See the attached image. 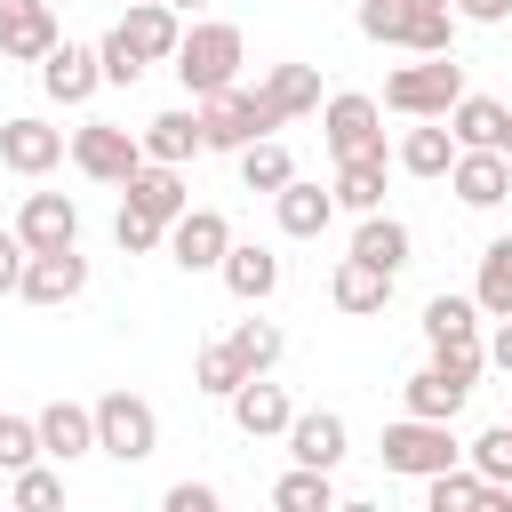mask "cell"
Returning <instances> with one entry per match:
<instances>
[{"mask_svg": "<svg viewBox=\"0 0 512 512\" xmlns=\"http://www.w3.org/2000/svg\"><path fill=\"white\" fill-rule=\"evenodd\" d=\"M400 48H416V56H448V48H456V8H424V0H408V32H400Z\"/></svg>", "mask_w": 512, "mask_h": 512, "instance_id": "cell-33", "label": "cell"}, {"mask_svg": "<svg viewBox=\"0 0 512 512\" xmlns=\"http://www.w3.org/2000/svg\"><path fill=\"white\" fill-rule=\"evenodd\" d=\"M240 64H248L240 24H192V32L176 40V80H184V96H216V88H232Z\"/></svg>", "mask_w": 512, "mask_h": 512, "instance_id": "cell-1", "label": "cell"}, {"mask_svg": "<svg viewBox=\"0 0 512 512\" xmlns=\"http://www.w3.org/2000/svg\"><path fill=\"white\" fill-rule=\"evenodd\" d=\"M504 160H512V120H504Z\"/></svg>", "mask_w": 512, "mask_h": 512, "instance_id": "cell-48", "label": "cell"}, {"mask_svg": "<svg viewBox=\"0 0 512 512\" xmlns=\"http://www.w3.org/2000/svg\"><path fill=\"white\" fill-rule=\"evenodd\" d=\"M280 120H272V104L256 96V88H216V96H200V136H208V152H248L256 136H272Z\"/></svg>", "mask_w": 512, "mask_h": 512, "instance_id": "cell-4", "label": "cell"}, {"mask_svg": "<svg viewBox=\"0 0 512 512\" xmlns=\"http://www.w3.org/2000/svg\"><path fill=\"white\" fill-rule=\"evenodd\" d=\"M376 448H384V472H400V480H432V472H448L464 456L440 416H400V424H384Z\"/></svg>", "mask_w": 512, "mask_h": 512, "instance_id": "cell-3", "label": "cell"}, {"mask_svg": "<svg viewBox=\"0 0 512 512\" xmlns=\"http://www.w3.org/2000/svg\"><path fill=\"white\" fill-rule=\"evenodd\" d=\"M40 448H48L56 464L88 456V448H96V408H80V400H48V408H40Z\"/></svg>", "mask_w": 512, "mask_h": 512, "instance_id": "cell-21", "label": "cell"}, {"mask_svg": "<svg viewBox=\"0 0 512 512\" xmlns=\"http://www.w3.org/2000/svg\"><path fill=\"white\" fill-rule=\"evenodd\" d=\"M128 208H144V216H160V224H176L184 208H192V192H184V168H168V160H144L128 184Z\"/></svg>", "mask_w": 512, "mask_h": 512, "instance_id": "cell-17", "label": "cell"}, {"mask_svg": "<svg viewBox=\"0 0 512 512\" xmlns=\"http://www.w3.org/2000/svg\"><path fill=\"white\" fill-rule=\"evenodd\" d=\"M232 352L248 360V376H264V368L280 360V328H272V320H240V328H232Z\"/></svg>", "mask_w": 512, "mask_h": 512, "instance_id": "cell-40", "label": "cell"}, {"mask_svg": "<svg viewBox=\"0 0 512 512\" xmlns=\"http://www.w3.org/2000/svg\"><path fill=\"white\" fill-rule=\"evenodd\" d=\"M464 456H472V472H480V480L512 488V424H488V432H480V440H472Z\"/></svg>", "mask_w": 512, "mask_h": 512, "instance_id": "cell-37", "label": "cell"}, {"mask_svg": "<svg viewBox=\"0 0 512 512\" xmlns=\"http://www.w3.org/2000/svg\"><path fill=\"white\" fill-rule=\"evenodd\" d=\"M136 136H144V160H168V168H184L192 152H208V136H200V112H152Z\"/></svg>", "mask_w": 512, "mask_h": 512, "instance_id": "cell-22", "label": "cell"}, {"mask_svg": "<svg viewBox=\"0 0 512 512\" xmlns=\"http://www.w3.org/2000/svg\"><path fill=\"white\" fill-rule=\"evenodd\" d=\"M224 408H232V424H240L248 440H272V432H288V416H296V408H288V392H280V384H264V376H248Z\"/></svg>", "mask_w": 512, "mask_h": 512, "instance_id": "cell-20", "label": "cell"}, {"mask_svg": "<svg viewBox=\"0 0 512 512\" xmlns=\"http://www.w3.org/2000/svg\"><path fill=\"white\" fill-rule=\"evenodd\" d=\"M224 248H232L224 208H184V216L168 224V256H176L184 272H216V264H224Z\"/></svg>", "mask_w": 512, "mask_h": 512, "instance_id": "cell-9", "label": "cell"}, {"mask_svg": "<svg viewBox=\"0 0 512 512\" xmlns=\"http://www.w3.org/2000/svg\"><path fill=\"white\" fill-rule=\"evenodd\" d=\"M16 232H24V248H32V256H40V248H80V208H72L64 192H24Z\"/></svg>", "mask_w": 512, "mask_h": 512, "instance_id": "cell-13", "label": "cell"}, {"mask_svg": "<svg viewBox=\"0 0 512 512\" xmlns=\"http://www.w3.org/2000/svg\"><path fill=\"white\" fill-rule=\"evenodd\" d=\"M56 160H64V128H48L40 112L0 120V168H16V176H48Z\"/></svg>", "mask_w": 512, "mask_h": 512, "instance_id": "cell-8", "label": "cell"}, {"mask_svg": "<svg viewBox=\"0 0 512 512\" xmlns=\"http://www.w3.org/2000/svg\"><path fill=\"white\" fill-rule=\"evenodd\" d=\"M400 400H408V416H440V424H456V408L472 400V384H464V376H448V368L432 360V368H416V376L400 384Z\"/></svg>", "mask_w": 512, "mask_h": 512, "instance_id": "cell-24", "label": "cell"}, {"mask_svg": "<svg viewBox=\"0 0 512 512\" xmlns=\"http://www.w3.org/2000/svg\"><path fill=\"white\" fill-rule=\"evenodd\" d=\"M56 40H64V32H56V8H48V0H0V56L40 64Z\"/></svg>", "mask_w": 512, "mask_h": 512, "instance_id": "cell-12", "label": "cell"}, {"mask_svg": "<svg viewBox=\"0 0 512 512\" xmlns=\"http://www.w3.org/2000/svg\"><path fill=\"white\" fill-rule=\"evenodd\" d=\"M96 448H104L112 464H144V456L160 448L152 400H144V392H104V400H96Z\"/></svg>", "mask_w": 512, "mask_h": 512, "instance_id": "cell-5", "label": "cell"}, {"mask_svg": "<svg viewBox=\"0 0 512 512\" xmlns=\"http://www.w3.org/2000/svg\"><path fill=\"white\" fill-rule=\"evenodd\" d=\"M24 264H32L24 232H0V296H16V288H24Z\"/></svg>", "mask_w": 512, "mask_h": 512, "instance_id": "cell-43", "label": "cell"}, {"mask_svg": "<svg viewBox=\"0 0 512 512\" xmlns=\"http://www.w3.org/2000/svg\"><path fill=\"white\" fill-rule=\"evenodd\" d=\"M272 216H280V232H288V240H320V232H328V216H336V192H320V184L288 176V184L272 192Z\"/></svg>", "mask_w": 512, "mask_h": 512, "instance_id": "cell-18", "label": "cell"}, {"mask_svg": "<svg viewBox=\"0 0 512 512\" xmlns=\"http://www.w3.org/2000/svg\"><path fill=\"white\" fill-rule=\"evenodd\" d=\"M456 96H464V64H456V48H448V56H424V64H400V72L384 80V104L408 112V120H448Z\"/></svg>", "mask_w": 512, "mask_h": 512, "instance_id": "cell-2", "label": "cell"}, {"mask_svg": "<svg viewBox=\"0 0 512 512\" xmlns=\"http://www.w3.org/2000/svg\"><path fill=\"white\" fill-rule=\"evenodd\" d=\"M120 32H128V48H136L144 64H176L184 24H176V8H168V0H136V8L120 16Z\"/></svg>", "mask_w": 512, "mask_h": 512, "instance_id": "cell-16", "label": "cell"}, {"mask_svg": "<svg viewBox=\"0 0 512 512\" xmlns=\"http://www.w3.org/2000/svg\"><path fill=\"white\" fill-rule=\"evenodd\" d=\"M328 296H336V312H384L392 304V272L368 264V256H344L336 280H328Z\"/></svg>", "mask_w": 512, "mask_h": 512, "instance_id": "cell-23", "label": "cell"}, {"mask_svg": "<svg viewBox=\"0 0 512 512\" xmlns=\"http://www.w3.org/2000/svg\"><path fill=\"white\" fill-rule=\"evenodd\" d=\"M272 104V120H296V112H320V72L312 64H272V80L256 88Z\"/></svg>", "mask_w": 512, "mask_h": 512, "instance_id": "cell-26", "label": "cell"}, {"mask_svg": "<svg viewBox=\"0 0 512 512\" xmlns=\"http://www.w3.org/2000/svg\"><path fill=\"white\" fill-rule=\"evenodd\" d=\"M40 456H48L40 448V416H0V472H24Z\"/></svg>", "mask_w": 512, "mask_h": 512, "instance_id": "cell-36", "label": "cell"}, {"mask_svg": "<svg viewBox=\"0 0 512 512\" xmlns=\"http://www.w3.org/2000/svg\"><path fill=\"white\" fill-rule=\"evenodd\" d=\"M288 456H296V464H320V472H336V464L352 456V432H344V416H336V408H304V416H288Z\"/></svg>", "mask_w": 512, "mask_h": 512, "instance_id": "cell-15", "label": "cell"}, {"mask_svg": "<svg viewBox=\"0 0 512 512\" xmlns=\"http://www.w3.org/2000/svg\"><path fill=\"white\" fill-rule=\"evenodd\" d=\"M488 368L512 376V320H496V336H488Z\"/></svg>", "mask_w": 512, "mask_h": 512, "instance_id": "cell-46", "label": "cell"}, {"mask_svg": "<svg viewBox=\"0 0 512 512\" xmlns=\"http://www.w3.org/2000/svg\"><path fill=\"white\" fill-rule=\"evenodd\" d=\"M456 16H464V24H504L512 0H456Z\"/></svg>", "mask_w": 512, "mask_h": 512, "instance_id": "cell-45", "label": "cell"}, {"mask_svg": "<svg viewBox=\"0 0 512 512\" xmlns=\"http://www.w3.org/2000/svg\"><path fill=\"white\" fill-rule=\"evenodd\" d=\"M360 32L368 40H400L408 32V0H360Z\"/></svg>", "mask_w": 512, "mask_h": 512, "instance_id": "cell-42", "label": "cell"}, {"mask_svg": "<svg viewBox=\"0 0 512 512\" xmlns=\"http://www.w3.org/2000/svg\"><path fill=\"white\" fill-rule=\"evenodd\" d=\"M448 184H456V200H464V208H496V200L512 192V160H504L496 144H456Z\"/></svg>", "mask_w": 512, "mask_h": 512, "instance_id": "cell-11", "label": "cell"}, {"mask_svg": "<svg viewBox=\"0 0 512 512\" xmlns=\"http://www.w3.org/2000/svg\"><path fill=\"white\" fill-rule=\"evenodd\" d=\"M504 120H512V112H504L496 96H472V88H464V96H456V112H448L456 144H496V152H504Z\"/></svg>", "mask_w": 512, "mask_h": 512, "instance_id": "cell-29", "label": "cell"}, {"mask_svg": "<svg viewBox=\"0 0 512 512\" xmlns=\"http://www.w3.org/2000/svg\"><path fill=\"white\" fill-rule=\"evenodd\" d=\"M120 8H136V0H120Z\"/></svg>", "mask_w": 512, "mask_h": 512, "instance_id": "cell-50", "label": "cell"}, {"mask_svg": "<svg viewBox=\"0 0 512 512\" xmlns=\"http://www.w3.org/2000/svg\"><path fill=\"white\" fill-rule=\"evenodd\" d=\"M168 512H216V488L208 480H176L168 488Z\"/></svg>", "mask_w": 512, "mask_h": 512, "instance_id": "cell-44", "label": "cell"}, {"mask_svg": "<svg viewBox=\"0 0 512 512\" xmlns=\"http://www.w3.org/2000/svg\"><path fill=\"white\" fill-rule=\"evenodd\" d=\"M288 176H296V160H288L280 136H256V144L240 152V184H248V192H280Z\"/></svg>", "mask_w": 512, "mask_h": 512, "instance_id": "cell-34", "label": "cell"}, {"mask_svg": "<svg viewBox=\"0 0 512 512\" xmlns=\"http://www.w3.org/2000/svg\"><path fill=\"white\" fill-rule=\"evenodd\" d=\"M168 8H176V16H184V8H208V0H168Z\"/></svg>", "mask_w": 512, "mask_h": 512, "instance_id": "cell-47", "label": "cell"}, {"mask_svg": "<svg viewBox=\"0 0 512 512\" xmlns=\"http://www.w3.org/2000/svg\"><path fill=\"white\" fill-rule=\"evenodd\" d=\"M40 88H48L56 104H88V96L104 88V56L80 48V40H56V48L40 56Z\"/></svg>", "mask_w": 512, "mask_h": 512, "instance_id": "cell-10", "label": "cell"}, {"mask_svg": "<svg viewBox=\"0 0 512 512\" xmlns=\"http://www.w3.org/2000/svg\"><path fill=\"white\" fill-rule=\"evenodd\" d=\"M216 272H224V288H232L240 304H264V296L280 288V256H272V248H256V240H232Z\"/></svg>", "mask_w": 512, "mask_h": 512, "instance_id": "cell-19", "label": "cell"}, {"mask_svg": "<svg viewBox=\"0 0 512 512\" xmlns=\"http://www.w3.org/2000/svg\"><path fill=\"white\" fill-rule=\"evenodd\" d=\"M192 384H200L208 400H232V392L248 384V360L232 352V336H224V344H200V352H192Z\"/></svg>", "mask_w": 512, "mask_h": 512, "instance_id": "cell-30", "label": "cell"}, {"mask_svg": "<svg viewBox=\"0 0 512 512\" xmlns=\"http://www.w3.org/2000/svg\"><path fill=\"white\" fill-rule=\"evenodd\" d=\"M408 248H416V240H408V224H400V216H384V208H368V216H360V232H352V256H368V264H384L392 280H400V264H408Z\"/></svg>", "mask_w": 512, "mask_h": 512, "instance_id": "cell-25", "label": "cell"}, {"mask_svg": "<svg viewBox=\"0 0 512 512\" xmlns=\"http://www.w3.org/2000/svg\"><path fill=\"white\" fill-rule=\"evenodd\" d=\"M8 496H16L24 512H48V504H64V472H48V464H24V472H8Z\"/></svg>", "mask_w": 512, "mask_h": 512, "instance_id": "cell-38", "label": "cell"}, {"mask_svg": "<svg viewBox=\"0 0 512 512\" xmlns=\"http://www.w3.org/2000/svg\"><path fill=\"white\" fill-rule=\"evenodd\" d=\"M480 336V296H432L424 304V344H464Z\"/></svg>", "mask_w": 512, "mask_h": 512, "instance_id": "cell-32", "label": "cell"}, {"mask_svg": "<svg viewBox=\"0 0 512 512\" xmlns=\"http://www.w3.org/2000/svg\"><path fill=\"white\" fill-rule=\"evenodd\" d=\"M424 8H456V0H424Z\"/></svg>", "mask_w": 512, "mask_h": 512, "instance_id": "cell-49", "label": "cell"}, {"mask_svg": "<svg viewBox=\"0 0 512 512\" xmlns=\"http://www.w3.org/2000/svg\"><path fill=\"white\" fill-rule=\"evenodd\" d=\"M112 240H120V248H128V256H152V248H160V240H168V224H160V216H144V208H128V200H120V216H112Z\"/></svg>", "mask_w": 512, "mask_h": 512, "instance_id": "cell-39", "label": "cell"}, {"mask_svg": "<svg viewBox=\"0 0 512 512\" xmlns=\"http://www.w3.org/2000/svg\"><path fill=\"white\" fill-rule=\"evenodd\" d=\"M96 56H104V80H112V88H136V80H144V56L128 48V32H120V24L96 40Z\"/></svg>", "mask_w": 512, "mask_h": 512, "instance_id": "cell-41", "label": "cell"}, {"mask_svg": "<svg viewBox=\"0 0 512 512\" xmlns=\"http://www.w3.org/2000/svg\"><path fill=\"white\" fill-rule=\"evenodd\" d=\"M72 168L96 176V184H128L144 168V136L112 128V120H88V128H72Z\"/></svg>", "mask_w": 512, "mask_h": 512, "instance_id": "cell-7", "label": "cell"}, {"mask_svg": "<svg viewBox=\"0 0 512 512\" xmlns=\"http://www.w3.org/2000/svg\"><path fill=\"white\" fill-rule=\"evenodd\" d=\"M80 288H88V256H80V248H40V256L24 264V288H16V296H24V304H72Z\"/></svg>", "mask_w": 512, "mask_h": 512, "instance_id": "cell-14", "label": "cell"}, {"mask_svg": "<svg viewBox=\"0 0 512 512\" xmlns=\"http://www.w3.org/2000/svg\"><path fill=\"white\" fill-rule=\"evenodd\" d=\"M400 168H408V176H448V168H456V128H448V120L408 128V136H400Z\"/></svg>", "mask_w": 512, "mask_h": 512, "instance_id": "cell-27", "label": "cell"}, {"mask_svg": "<svg viewBox=\"0 0 512 512\" xmlns=\"http://www.w3.org/2000/svg\"><path fill=\"white\" fill-rule=\"evenodd\" d=\"M336 208H352V216L384 208V152L376 160H336Z\"/></svg>", "mask_w": 512, "mask_h": 512, "instance_id": "cell-31", "label": "cell"}, {"mask_svg": "<svg viewBox=\"0 0 512 512\" xmlns=\"http://www.w3.org/2000/svg\"><path fill=\"white\" fill-rule=\"evenodd\" d=\"M320 136H328L336 160H376L384 152V104L360 96V88H344V96L320 104Z\"/></svg>", "mask_w": 512, "mask_h": 512, "instance_id": "cell-6", "label": "cell"}, {"mask_svg": "<svg viewBox=\"0 0 512 512\" xmlns=\"http://www.w3.org/2000/svg\"><path fill=\"white\" fill-rule=\"evenodd\" d=\"M272 504H280V512H328V504H336V480H328L320 464H296V472H280Z\"/></svg>", "mask_w": 512, "mask_h": 512, "instance_id": "cell-35", "label": "cell"}, {"mask_svg": "<svg viewBox=\"0 0 512 512\" xmlns=\"http://www.w3.org/2000/svg\"><path fill=\"white\" fill-rule=\"evenodd\" d=\"M472 296H480L488 320H512V232L480 248V280H472Z\"/></svg>", "mask_w": 512, "mask_h": 512, "instance_id": "cell-28", "label": "cell"}]
</instances>
